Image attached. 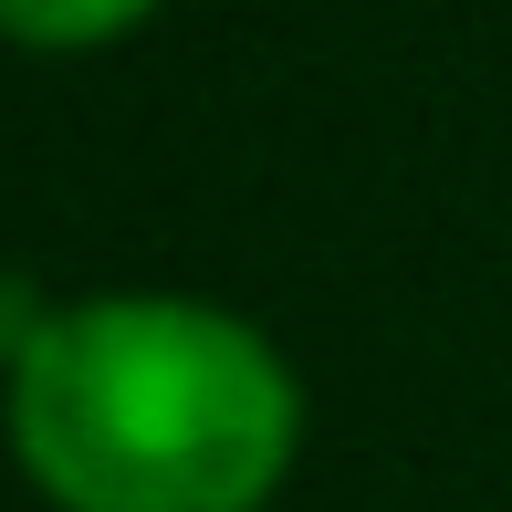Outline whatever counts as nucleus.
<instances>
[{"instance_id": "nucleus-2", "label": "nucleus", "mask_w": 512, "mask_h": 512, "mask_svg": "<svg viewBox=\"0 0 512 512\" xmlns=\"http://www.w3.org/2000/svg\"><path fill=\"white\" fill-rule=\"evenodd\" d=\"M168 0H0V42L32 63H84V53H115L136 42Z\"/></svg>"}, {"instance_id": "nucleus-1", "label": "nucleus", "mask_w": 512, "mask_h": 512, "mask_svg": "<svg viewBox=\"0 0 512 512\" xmlns=\"http://www.w3.org/2000/svg\"><path fill=\"white\" fill-rule=\"evenodd\" d=\"M304 439L293 345L189 283L63 293L0 366V450L42 512H272Z\"/></svg>"}]
</instances>
